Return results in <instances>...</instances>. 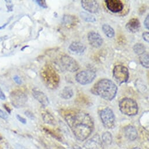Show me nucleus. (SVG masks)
Here are the masks:
<instances>
[{
	"mask_svg": "<svg viewBox=\"0 0 149 149\" xmlns=\"http://www.w3.org/2000/svg\"><path fill=\"white\" fill-rule=\"evenodd\" d=\"M118 92L116 85L111 80L102 79L98 81L91 89V93L100 96L104 100L111 101L116 97Z\"/></svg>",
	"mask_w": 149,
	"mask_h": 149,
	"instance_id": "2",
	"label": "nucleus"
},
{
	"mask_svg": "<svg viewBox=\"0 0 149 149\" xmlns=\"http://www.w3.org/2000/svg\"><path fill=\"white\" fill-rule=\"evenodd\" d=\"M144 25L146 29H149V15H147V16L146 17V18L144 19Z\"/></svg>",
	"mask_w": 149,
	"mask_h": 149,
	"instance_id": "30",
	"label": "nucleus"
},
{
	"mask_svg": "<svg viewBox=\"0 0 149 149\" xmlns=\"http://www.w3.org/2000/svg\"><path fill=\"white\" fill-rule=\"evenodd\" d=\"M43 119L44 122L47 124L50 125H55L56 121L53 116L49 113H45L43 115Z\"/></svg>",
	"mask_w": 149,
	"mask_h": 149,
	"instance_id": "25",
	"label": "nucleus"
},
{
	"mask_svg": "<svg viewBox=\"0 0 149 149\" xmlns=\"http://www.w3.org/2000/svg\"><path fill=\"white\" fill-rule=\"evenodd\" d=\"M10 98L12 104L17 108L23 107L28 100L26 94L20 90H15L12 92Z\"/></svg>",
	"mask_w": 149,
	"mask_h": 149,
	"instance_id": "9",
	"label": "nucleus"
},
{
	"mask_svg": "<svg viewBox=\"0 0 149 149\" xmlns=\"http://www.w3.org/2000/svg\"><path fill=\"white\" fill-rule=\"evenodd\" d=\"M102 29L103 32L108 38H112L115 36V31L113 29V28H112L109 25L107 24H104L102 25Z\"/></svg>",
	"mask_w": 149,
	"mask_h": 149,
	"instance_id": "20",
	"label": "nucleus"
},
{
	"mask_svg": "<svg viewBox=\"0 0 149 149\" xmlns=\"http://www.w3.org/2000/svg\"><path fill=\"white\" fill-rule=\"evenodd\" d=\"M35 2L41 8H43L44 9H46L47 8V6L46 4V1H42V0H38V1H35Z\"/></svg>",
	"mask_w": 149,
	"mask_h": 149,
	"instance_id": "26",
	"label": "nucleus"
},
{
	"mask_svg": "<svg viewBox=\"0 0 149 149\" xmlns=\"http://www.w3.org/2000/svg\"><path fill=\"white\" fill-rule=\"evenodd\" d=\"M148 60H149L148 54L146 52L139 56V60L141 64L142 65V66H143L146 68H148V67H149Z\"/></svg>",
	"mask_w": 149,
	"mask_h": 149,
	"instance_id": "23",
	"label": "nucleus"
},
{
	"mask_svg": "<svg viewBox=\"0 0 149 149\" xmlns=\"http://www.w3.org/2000/svg\"><path fill=\"white\" fill-rule=\"evenodd\" d=\"M125 27L128 32L130 33H136L139 31L141 25L138 19L132 18L129 21Z\"/></svg>",
	"mask_w": 149,
	"mask_h": 149,
	"instance_id": "16",
	"label": "nucleus"
},
{
	"mask_svg": "<svg viewBox=\"0 0 149 149\" xmlns=\"http://www.w3.org/2000/svg\"><path fill=\"white\" fill-rule=\"evenodd\" d=\"M32 94L35 98L39 102L43 107H47L49 104V101L47 97L45 94L43 92L40 90H38L36 89L33 90Z\"/></svg>",
	"mask_w": 149,
	"mask_h": 149,
	"instance_id": "15",
	"label": "nucleus"
},
{
	"mask_svg": "<svg viewBox=\"0 0 149 149\" xmlns=\"http://www.w3.org/2000/svg\"><path fill=\"white\" fill-rule=\"evenodd\" d=\"M143 39L147 42H148L149 41V33L148 32H143L142 35Z\"/></svg>",
	"mask_w": 149,
	"mask_h": 149,
	"instance_id": "28",
	"label": "nucleus"
},
{
	"mask_svg": "<svg viewBox=\"0 0 149 149\" xmlns=\"http://www.w3.org/2000/svg\"><path fill=\"white\" fill-rule=\"evenodd\" d=\"M25 115H26L28 118H31V119H34V116H33V113H32V112H31L30 111H26V112H25Z\"/></svg>",
	"mask_w": 149,
	"mask_h": 149,
	"instance_id": "32",
	"label": "nucleus"
},
{
	"mask_svg": "<svg viewBox=\"0 0 149 149\" xmlns=\"http://www.w3.org/2000/svg\"><path fill=\"white\" fill-rule=\"evenodd\" d=\"M74 95V91L71 87H65L60 92V97L64 100H69Z\"/></svg>",
	"mask_w": 149,
	"mask_h": 149,
	"instance_id": "19",
	"label": "nucleus"
},
{
	"mask_svg": "<svg viewBox=\"0 0 149 149\" xmlns=\"http://www.w3.org/2000/svg\"><path fill=\"white\" fill-rule=\"evenodd\" d=\"M60 61L63 68L69 72H76L80 68V66L77 61L70 56H62Z\"/></svg>",
	"mask_w": 149,
	"mask_h": 149,
	"instance_id": "8",
	"label": "nucleus"
},
{
	"mask_svg": "<svg viewBox=\"0 0 149 149\" xmlns=\"http://www.w3.org/2000/svg\"><path fill=\"white\" fill-rule=\"evenodd\" d=\"M119 107L120 111L124 115L133 116L137 114L139 108L137 104L133 100L129 98H124L119 101Z\"/></svg>",
	"mask_w": 149,
	"mask_h": 149,
	"instance_id": "4",
	"label": "nucleus"
},
{
	"mask_svg": "<svg viewBox=\"0 0 149 149\" xmlns=\"http://www.w3.org/2000/svg\"><path fill=\"white\" fill-rule=\"evenodd\" d=\"M102 141L106 144H111L112 143V136L109 132H105L102 136Z\"/></svg>",
	"mask_w": 149,
	"mask_h": 149,
	"instance_id": "24",
	"label": "nucleus"
},
{
	"mask_svg": "<svg viewBox=\"0 0 149 149\" xmlns=\"http://www.w3.org/2000/svg\"><path fill=\"white\" fill-rule=\"evenodd\" d=\"M107 8L113 13H118L123 9V4L120 0H105Z\"/></svg>",
	"mask_w": 149,
	"mask_h": 149,
	"instance_id": "13",
	"label": "nucleus"
},
{
	"mask_svg": "<svg viewBox=\"0 0 149 149\" xmlns=\"http://www.w3.org/2000/svg\"><path fill=\"white\" fill-rule=\"evenodd\" d=\"M96 77V72L92 70L82 71L76 76V80L81 85H87L91 83Z\"/></svg>",
	"mask_w": 149,
	"mask_h": 149,
	"instance_id": "7",
	"label": "nucleus"
},
{
	"mask_svg": "<svg viewBox=\"0 0 149 149\" xmlns=\"http://www.w3.org/2000/svg\"><path fill=\"white\" fill-rule=\"evenodd\" d=\"M113 78L119 85L127 83L129 78L128 68L122 65H116L113 70Z\"/></svg>",
	"mask_w": 149,
	"mask_h": 149,
	"instance_id": "5",
	"label": "nucleus"
},
{
	"mask_svg": "<svg viewBox=\"0 0 149 149\" xmlns=\"http://www.w3.org/2000/svg\"><path fill=\"white\" fill-rule=\"evenodd\" d=\"M63 22L65 28H72L78 24L79 19L76 17L74 15H65L63 17Z\"/></svg>",
	"mask_w": 149,
	"mask_h": 149,
	"instance_id": "17",
	"label": "nucleus"
},
{
	"mask_svg": "<svg viewBox=\"0 0 149 149\" xmlns=\"http://www.w3.org/2000/svg\"><path fill=\"white\" fill-rule=\"evenodd\" d=\"M17 119H18L19 122H21L22 123H23V124H26V119L24 118H23V117H22L21 116H20V115H17Z\"/></svg>",
	"mask_w": 149,
	"mask_h": 149,
	"instance_id": "31",
	"label": "nucleus"
},
{
	"mask_svg": "<svg viewBox=\"0 0 149 149\" xmlns=\"http://www.w3.org/2000/svg\"><path fill=\"white\" fill-rule=\"evenodd\" d=\"M87 38L89 44L95 48L100 47L104 42L102 36L95 31L90 32L88 33Z\"/></svg>",
	"mask_w": 149,
	"mask_h": 149,
	"instance_id": "11",
	"label": "nucleus"
},
{
	"mask_svg": "<svg viewBox=\"0 0 149 149\" xmlns=\"http://www.w3.org/2000/svg\"><path fill=\"white\" fill-rule=\"evenodd\" d=\"M73 149H83V148H82L80 146L78 145H74L73 146Z\"/></svg>",
	"mask_w": 149,
	"mask_h": 149,
	"instance_id": "35",
	"label": "nucleus"
},
{
	"mask_svg": "<svg viewBox=\"0 0 149 149\" xmlns=\"http://www.w3.org/2000/svg\"><path fill=\"white\" fill-rule=\"evenodd\" d=\"M100 116L104 126L107 129H113L115 124L113 112L109 108H106L100 112Z\"/></svg>",
	"mask_w": 149,
	"mask_h": 149,
	"instance_id": "6",
	"label": "nucleus"
},
{
	"mask_svg": "<svg viewBox=\"0 0 149 149\" xmlns=\"http://www.w3.org/2000/svg\"><path fill=\"white\" fill-rule=\"evenodd\" d=\"M81 6L86 11L90 14L98 13L100 10V6L97 1H81Z\"/></svg>",
	"mask_w": 149,
	"mask_h": 149,
	"instance_id": "12",
	"label": "nucleus"
},
{
	"mask_svg": "<svg viewBox=\"0 0 149 149\" xmlns=\"http://www.w3.org/2000/svg\"><path fill=\"white\" fill-rule=\"evenodd\" d=\"M84 147L86 149H104L102 141L98 134L86 141Z\"/></svg>",
	"mask_w": 149,
	"mask_h": 149,
	"instance_id": "10",
	"label": "nucleus"
},
{
	"mask_svg": "<svg viewBox=\"0 0 149 149\" xmlns=\"http://www.w3.org/2000/svg\"><path fill=\"white\" fill-rule=\"evenodd\" d=\"M81 18L87 22H95L96 21L95 17L91 14L87 12H81L80 13Z\"/></svg>",
	"mask_w": 149,
	"mask_h": 149,
	"instance_id": "22",
	"label": "nucleus"
},
{
	"mask_svg": "<svg viewBox=\"0 0 149 149\" xmlns=\"http://www.w3.org/2000/svg\"><path fill=\"white\" fill-rule=\"evenodd\" d=\"M133 149H141V148H139V147H134V148H133Z\"/></svg>",
	"mask_w": 149,
	"mask_h": 149,
	"instance_id": "36",
	"label": "nucleus"
},
{
	"mask_svg": "<svg viewBox=\"0 0 149 149\" xmlns=\"http://www.w3.org/2000/svg\"><path fill=\"white\" fill-rule=\"evenodd\" d=\"M124 133L126 137L130 141H134L137 137V131L136 129L132 125L126 126L124 129Z\"/></svg>",
	"mask_w": 149,
	"mask_h": 149,
	"instance_id": "18",
	"label": "nucleus"
},
{
	"mask_svg": "<svg viewBox=\"0 0 149 149\" xmlns=\"http://www.w3.org/2000/svg\"><path fill=\"white\" fill-rule=\"evenodd\" d=\"M133 49L134 52L139 56H140L146 52V47L143 43H137L135 44L133 46Z\"/></svg>",
	"mask_w": 149,
	"mask_h": 149,
	"instance_id": "21",
	"label": "nucleus"
},
{
	"mask_svg": "<svg viewBox=\"0 0 149 149\" xmlns=\"http://www.w3.org/2000/svg\"><path fill=\"white\" fill-rule=\"evenodd\" d=\"M64 118L74 136L80 141L86 140L94 130V123L91 117L84 111H71Z\"/></svg>",
	"mask_w": 149,
	"mask_h": 149,
	"instance_id": "1",
	"label": "nucleus"
},
{
	"mask_svg": "<svg viewBox=\"0 0 149 149\" xmlns=\"http://www.w3.org/2000/svg\"><path fill=\"white\" fill-rule=\"evenodd\" d=\"M86 46L80 42H74L68 47V51L71 54H81L86 50Z\"/></svg>",
	"mask_w": 149,
	"mask_h": 149,
	"instance_id": "14",
	"label": "nucleus"
},
{
	"mask_svg": "<svg viewBox=\"0 0 149 149\" xmlns=\"http://www.w3.org/2000/svg\"><path fill=\"white\" fill-rule=\"evenodd\" d=\"M41 77L49 88H56L60 83V76L56 70L50 65H46L42 68Z\"/></svg>",
	"mask_w": 149,
	"mask_h": 149,
	"instance_id": "3",
	"label": "nucleus"
},
{
	"mask_svg": "<svg viewBox=\"0 0 149 149\" xmlns=\"http://www.w3.org/2000/svg\"><path fill=\"white\" fill-rule=\"evenodd\" d=\"M15 148H16V149H26L24 146H22V145L18 144L15 145Z\"/></svg>",
	"mask_w": 149,
	"mask_h": 149,
	"instance_id": "34",
	"label": "nucleus"
},
{
	"mask_svg": "<svg viewBox=\"0 0 149 149\" xmlns=\"http://www.w3.org/2000/svg\"><path fill=\"white\" fill-rule=\"evenodd\" d=\"M0 118L3 119L7 120L8 118V115L6 112L3 111L1 109H0Z\"/></svg>",
	"mask_w": 149,
	"mask_h": 149,
	"instance_id": "27",
	"label": "nucleus"
},
{
	"mask_svg": "<svg viewBox=\"0 0 149 149\" xmlns=\"http://www.w3.org/2000/svg\"><path fill=\"white\" fill-rule=\"evenodd\" d=\"M6 97L4 93H3V91H2L1 88H0V100H6Z\"/></svg>",
	"mask_w": 149,
	"mask_h": 149,
	"instance_id": "33",
	"label": "nucleus"
},
{
	"mask_svg": "<svg viewBox=\"0 0 149 149\" xmlns=\"http://www.w3.org/2000/svg\"><path fill=\"white\" fill-rule=\"evenodd\" d=\"M14 81L17 84H21L22 83V80L20 78V77H19L18 76L16 75L13 78Z\"/></svg>",
	"mask_w": 149,
	"mask_h": 149,
	"instance_id": "29",
	"label": "nucleus"
}]
</instances>
